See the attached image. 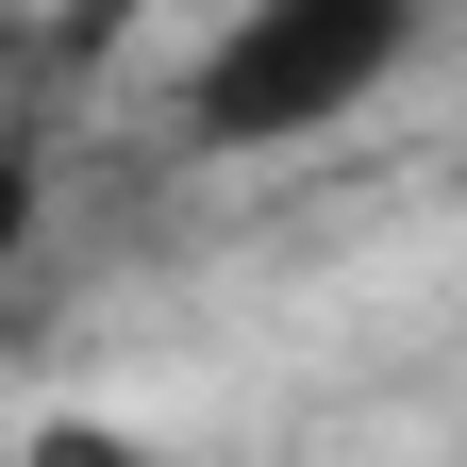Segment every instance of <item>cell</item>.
<instances>
[{"mask_svg": "<svg viewBox=\"0 0 467 467\" xmlns=\"http://www.w3.org/2000/svg\"><path fill=\"white\" fill-rule=\"evenodd\" d=\"M418 67V0H234V34L184 67L201 150H301Z\"/></svg>", "mask_w": 467, "mask_h": 467, "instance_id": "cell-1", "label": "cell"}, {"mask_svg": "<svg viewBox=\"0 0 467 467\" xmlns=\"http://www.w3.org/2000/svg\"><path fill=\"white\" fill-rule=\"evenodd\" d=\"M17 467H150V434H117V418H50Z\"/></svg>", "mask_w": 467, "mask_h": 467, "instance_id": "cell-2", "label": "cell"}, {"mask_svg": "<svg viewBox=\"0 0 467 467\" xmlns=\"http://www.w3.org/2000/svg\"><path fill=\"white\" fill-rule=\"evenodd\" d=\"M17 251H34V167L0 150V267H17Z\"/></svg>", "mask_w": 467, "mask_h": 467, "instance_id": "cell-3", "label": "cell"}, {"mask_svg": "<svg viewBox=\"0 0 467 467\" xmlns=\"http://www.w3.org/2000/svg\"><path fill=\"white\" fill-rule=\"evenodd\" d=\"M117 17H150V0H67V34H117Z\"/></svg>", "mask_w": 467, "mask_h": 467, "instance_id": "cell-4", "label": "cell"}]
</instances>
